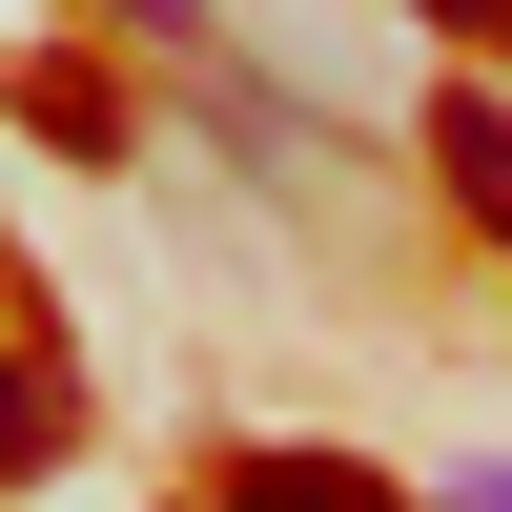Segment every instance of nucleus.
Returning a JSON list of instances; mask_svg holds the SVG:
<instances>
[{"label": "nucleus", "instance_id": "0eeeda50", "mask_svg": "<svg viewBox=\"0 0 512 512\" xmlns=\"http://www.w3.org/2000/svg\"><path fill=\"white\" fill-rule=\"evenodd\" d=\"M431 21H451V41H512V0H431Z\"/></svg>", "mask_w": 512, "mask_h": 512}, {"label": "nucleus", "instance_id": "423d86ee", "mask_svg": "<svg viewBox=\"0 0 512 512\" xmlns=\"http://www.w3.org/2000/svg\"><path fill=\"white\" fill-rule=\"evenodd\" d=\"M123 21H144V41H185V62H205V0H123Z\"/></svg>", "mask_w": 512, "mask_h": 512}, {"label": "nucleus", "instance_id": "f257e3e1", "mask_svg": "<svg viewBox=\"0 0 512 512\" xmlns=\"http://www.w3.org/2000/svg\"><path fill=\"white\" fill-rule=\"evenodd\" d=\"M62 451H82V369H62V328H0V492L62 472Z\"/></svg>", "mask_w": 512, "mask_h": 512}, {"label": "nucleus", "instance_id": "20e7f679", "mask_svg": "<svg viewBox=\"0 0 512 512\" xmlns=\"http://www.w3.org/2000/svg\"><path fill=\"white\" fill-rule=\"evenodd\" d=\"M21 103H41V144H82V164H103V144H123V103H103V82H82V62H41V82H21Z\"/></svg>", "mask_w": 512, "mask_h": 512}, {"label": "nucleus", "instance_id": "7ed1b4c3", "mask_svg": "<svg viewBox=\"0 0 512 512\" xmlns=\"http://www.w3.org/2000/svg\"><path fill=\"white\" fill-rule=\"evenodd\" d=\"M431 164H451V205L512 246V103H492V82H451V103H431Z\"/></svg>", "mask_w": 512, "mask_h": 512}, {"label": "nucleus", "instance_id": "39448f33", "mask_svg": "<svg viewBox=\"0 0 512 512\" xmlns=\"http://www.w3.org/2000/svg\"><path fill=\"white\" fill-rule=\"evenodd\" d=\"M431 512H512V451H472V472H451V492H431Z\"/></svg>", "mask_w": 512, "mask_h": 512}, {"label": "nucleus", "instance_id": "f03ea898", "mask_svg": "<svg viewBox=\"0 0 512 512\" xmlns=\"http://www.w3.org/2000/svg\"><path fill=\"white\" fill-rule=\"evenodd\" d=\"M205 512H410V492L369 472V451H246V472L205 492Z\"/></svg>", "mask_w": 512, "mask_h": 512}]
</instances>
